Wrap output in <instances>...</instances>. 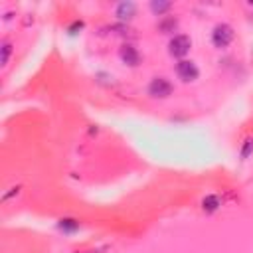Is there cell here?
I'll return each mask as SVG.
<instances>
[{
    "label": "cell",
    "mask_w": 253,
    "mask_h": 253,
    "mask_svg": "<svg viewBox=\"0 0 253 253\" xmlns=\"http://www.w3.org/2000/svg\"><path fill=\"white\" fill-rule=\"evenodd\" d=\"M190 47H192V40L186 34H176L168 43V49L174 57H184L190 51Z\"/></svg>",
    "instance_id": "2"
},
{
    "label": "cell",
    "mask_w": 253,
    "mask_h": 253,
    "mask_svg": "<svg viewBox=\"0 0 253 253\" xmlns=\"http://www.w3.org/2000/svg\"><path fill=\"white\" fill-rule=\"evenodd\" d=\"M172 93V83L166 77H154L148 83V95L156 99H166Z\"/></svg>",
    "instance_id": "3"
},
{
    "label": "cell",
    "mask_w": 253,
    "mask_h": 253,
    "mask_svg": "<svg viewBox=\"0 0 253 253\" xmlns=\"http://www.w3.org/2000/svg\"><path fill=\"white\" fill-rule=\"evenodd\" d=\"M59 227L63 229V231H75V229H79V223L75 221V219H61L59 221Z\"/></svg>",
    "instance_id": "10"
},
{
    "label": "cell",
    "mask_w": 253,
    "mask_h": 253,
    "mask_svg": "<svg viewBox=\"0 0 253 253\" xmlns=\"http://www.w3.org/2000/svg\"><path fill=\"white\" fill-rule=\"evenodd\" d=\"M176 75L182 81H194L200 75V71H198V65L192 59H180L176 63Z\"/></svg>",
    "instance_id": "4"
},
{
    "label": "cell",
    "mask_w": 253,
    "mask_h": 253,
    "mask_svg": "<svg viewBox=\"0 0 253 253\" xmlns=\"http://www.w3.org/2000/svg\"><path fill=\"white\" fill-rule=\"evenodd\" d=\"M233 40V28L229 24H217L211 32V43L215 47H225Z\"/></svg>",
    "instance_id": "1"
},
{
    "label": "cell",
    "mask_w": 253,
    "mask_h": 253,
    "mask_svg": "<svg viewBox=\"0 0 253 253\" xmlns=\"http://www.w3.org/2000/svg\"><path fill=\"white\" fill-rule=\"evenodd\" d=\"M12 53V43L8 40H2V45H0V63L6 65L8 63V57Z\"/></svg>",
    "instance_id": "7"
},
{
    "label": "cell",
    "mask_w": 253,
    "mask_h": 253,
    "mask_svg": "<svg viewBox=\"0 0 253 253\" xmlns=\"http://www.w3.org/2000/svg\"><path fill=\"white\" fill-rule=\"evenodd\" d=\"M134 12H136V6H134L132 2H121V4H117V8H115L117 18L123 20V22L130 20V18L134 16Z\"/></svg>",
    "instance_id": "6"
},
{
    "label": "cell",
    "mask_w": 253,
    "mask_h": 253,
    "mask_svg": "<svg viewBox=\"0 0 253 253\" xmlns=\"http://www.w3.org/2000/svg\"><path fill=\"white\" fill-rule=\"evenodd\" d=\"M176 24H178V22H176V18H166V20H164V22H160L158 26H160V30H162V32H174Z\"/></svg>",
    "instance_id": "11"
},
{
    "label": "cell",
    "mask_w": 253,
    "mask_h": 253,
    "mask_svg": "<svg viewBox=\"0 0 253 253\" xmlns=\"http://www.w3.org/2000/svg\"><path fill=\"white\" fill-rule=\"evenodd\" d=\"M245 142H247V144H245V146H243V150H241V156H243V158L249 154V150H251V146H253V140H251V138H249V140H245Z\"/></svg>",
    "instance_id": "12"
},
{
    "label": "cell",
    "mask_w": 253,
    "mask_h": 253,
    "mask_svg": "<svg viewBox=\"0 0 253 253\" xmlns=\"http://www.w3.org/2000/svg\"><path fill=\"white\" fill-rule=\"evenodd\" d=\"M170 8H172L170 2H152V4H150V10H152L154 14H158V16H162V14L168 12Z\"/></svg>",
    "instance_id": "8"
},
{
    "label": "cell",
    "mask_w": 253,
    "mask_h": 253,
    "mask_svg": "<svg viewBox=\"0 0 253 253\" xmlns=\"http://www.w3.org/2000/svg\"><path fill=\"white\" fill-rule=\"evenodd\" d=\"M119 55H121V59H123L125 63H128V65H138V61H140V53H138L136 47L130 45V43L123 45L121 51H119Z\"/></svg>",
    "instance_id": "5"
},
{
    "label": "cell",
    "mask_w": 253,
    "mask_h": 253,
    "mask_svg": "<svg viewBox=\"0 0 253 253\" xmlns=\"http://www.w3.org/2000/svg\"><path fill=\"white\" fill-rule=\"evenodd\" d=\"M204 210H208V211H213L217 206H219V200H217V196H208L204 202Z\"/></svg>",
    "instance_id": "9"
}]
</instances>
